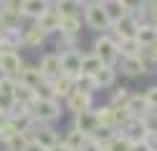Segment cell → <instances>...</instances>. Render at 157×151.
<instances>
[{
    "mask_svg": "<svg viewBox=\"0 0 157 151\" xmlns=\"http://www.w3.org/2000/svg\"><path fill=\"white\" fill-rule=\"evenodd\" d=\"M76 128H78V131H84L86 136H91L94 131L99 128V124H96V116H94V111H91V108L78 111V113H76Z\"/></svg>",
    "mask_w": 157,
    "mask_h": 151,
    "instance_id": "cell-11",
    "label": "cell"
},
{
    "mask_svg": "<svg viewBox=\"0 0 157 151\" xmlns=\"http://www.w3.org/2000/svg\"><path fill=\"white\" fill-rule=\"evenodd\" d=\"M114 25V30H117V35L119 38H134V33H137V28H140V20H137L132 13H127V15H122L117 23H112Z\"/></svg>",
    "mask_w": 157,
    "mask_h": 151,
    "instance_id": "cell-8",
    "label": "cell"
},
{
    "mask_svg": "<svg viewBox=\"0 0 157 151\" xmlns=\"http://www.w3.org/2000/svg\"><path fill=\"white\" fill-rule=\"evenodd\" d=\"M68 98V108L74 111V113H78V111H86V108H91V93H84V91H76L71 88L66 93Z\"/></svg>",
    "mask_w": 157,
    "mask_h": 151,
    "instance_id": "cell-10",
    "label": "cell"
},
{
    "mask_svg": "<svg viewBox=\"0 0 157 151\" xmlns=\"http://www.w3.org/2000/svg\"><path fill=\"white\" fill-rule=\"evenodd\" d=\"M104 63H101V58L99 56H81V73H89V76H94L96 70H99Z\"/></svg>",
    "mask_w": 157,
    "mask_h": 151,
    "instance_id": "cell-27",
    "label": "cell"
},
{
    "mask_svg": "<svg viewBox=\"0 0 157 151\" xmlns=\"http://www.w3.org/2000/svg\"><path fill=\"white\" fill-rule=\"evenodd\" d=\"M150 8H152V13H157V0H150Z\"/></svg>",
    "mask_w": 157,
    "mask_h": 151,
    "instance_id": "cell-39",
    "label": "cell"
},
{
    "mask_svg": "<svg viewBox=\"0 0 157 151\" xmlns=\"http://www.w3.org/2000/svg\"><path fill=\"white\" fill-rule=\"evenodd\" d=\"M122 3H124V5H127V10L132 13V10H140V8H142L144 0H122Z\"/></svg>",
    "mask_w": 157,
    "mask_h": 151,
    "instance_id": "cell-36",
    "label": "cell"
},
{
    "mask_svg": "<svg viewBox=\"0 0 157 151\" xmlns=\"http://www.w3.org/2000/svg\"><path fill=\"white\" fill-rule=\"evenodd\" d=\"M134 38H137V43H140L142 48H150L155 40H157V25L152 23V25H140L137 28V33H134Z\"/></svg>",
    "mask_w": 157,
    "mask_h": 151,
    "instance_id": "cell-17",
    "label": "cell"
},
{
    "mask_svg": "<svg viewBox=\"0 0 157 151\" xmlns=\"http://www.w3.org/2000/svg\"><path fill=\"white\" fill-rule=\"evenodd\" d=\"M58 73H61V58L58 56H46L43 60H41V76H43V81H51V78H56Z\"/></svg>",
    "mask_w": 157,
    "mask_h": 151,
    "instance_id": "cell-14",
    "label": "cell"
},
{
    "mask_svg": "<svg viewBox=\"0 0 157 151\" xmlns=\"http://www.w3.org/2000/svg\"><path fill=\"white\" fill-rule=\"evenodd\" d=\"M33 138L38 141V144H41V146H46V149H51L53 144H56V134H53V131L51 128H41V131H33Z\"/></svg>",
    "mask_w": 157,
    "mask_h": 151,
    "instance_id": "cell-30",
    "label": "cell"
},
{
    "mask_svg": "<svg viewBox=\"0 0 157 151\" xmlns=\"http://www.w3.org/2000/svg\"><path fill=\"white\" fill-rule=\"evenodd\" d=\"M104 10H106V18H109V23H117L122 15H127L129 10H127V5L122 3V0H104Z\"/></svg>",
    "mask_w": 157,
    "mask_h": 151,
    "instance_id": "cell-18",
    "label": "cell"
},
{
    "mask_svg": "<svg viewBox=\"0 0 157 151\" xmlns=\"http://www.w3.org/2000/svg\"><path fill=\"white\" fill-rule=\"evenodd\" d=\"M86 23H89L91 30H106L112 23H109V18H106V10L101 3H89L86 5Z\"/></svg>",
    "mask_w": 157,
    "mask_h": 151,
    "instance_id": "cell-3",
    "label": "cell"
},
{
    "mask_svg": "<svg viewBox=\"0 0 157 151\" xmlns=\"http://www.w3.org/2000/svg\"><path fill=\"white\" fill-rule=\"evenodd\" d=\"M117 45H119L122 56H140V50H142V45L137 43V38H122Z\"/></svg>",
    "mask_w": 157,
    "mask_h": 151,
    "instance_id": "cell-28",
    "label": "cell"
},
{
    "mask_svg": "<svg viewBox=\"0 0 157 151\" xmlns=\"http://www.w3.org/2000/svg\"><path fill=\"white\" fill-rule=\"evenodd\" d=\"M81 23H78L76 15H61V23H58V33L61 35H76Z\"/></svg>",
    "mask_w": 157,
    "mask_h": 151,
    "instance_id": "cell-21",
    "label": "cell"
},
{
    "mask_svg": "<svg viewBox=\"0 0 157 151\" xmlns=\"http://www.w3.org/2000/svg\"><path fill=\"white\" fill-rule=\"evenodd\" d=\"M43 40H46V33H43V30L41 28H28V30H23V35H21V43L23 45H28V48H38V45H41L43 43Z\"/></svg>",
    "mask_w": 157,
    "mask_h": 151,
    "instance_id": "cell-19",
    "label": "cell"
},
{
    "mask_svg": "<svg viewBox=\"0 0 157 151\" xmlns=\"http://www.w3.org/2000/svg\"><path fill=\"white\" fill-rule=\"evenodd\" d=\"M74 86H76V91H84V93H94V91H96L94 76H89V73H78V76H74Z\"/></svg>",
    "mask_w": 157,
    "mask_h": 151,
    "instance_id": "cell-26",
    "label": "cell"
},
{
    "mask_svg": "<svg viewBox=\"0 0 157 151\" xmlns=\"http://www.w3.org/2000/svg\"><path fill=\"white\" fill-rule=\"evenodd\" d=\"M122 73L129 78H140L147 73V63L142 60V56H124L122 58Z\"/></svg>",
    "mask_w": 157,
    "mask_h": 151,
    "instance_id": "cell-7",
    "label": "cell"
},
{
    "mask_svg": "<svg viewBox=\"0 0 157 151\" xmlns=\"http://www.w3.org/2000/svg\"><path fill=\"white\" fill-rule=\"evenodd\" d=\"M0 40H3V28H0Z\"/></svg>",
    "mask_w": 157,
    "mask_h": 151,
    "instance_id": "cell-40",
    "label": "cell"
},
{
    "mask_svg": "<svg viewBox=\"0 0 157 151\" xmlns=\"http://www.w3.org/2000/svg\"><path fill=\"white\" fill-rule=\"evenodd\" d=\"M36 20H38V28H41L43 33H56V30H58V23H61V13H58V10L46 8Z\"/></svg>",
    "mask_w": 157,
    "mask_h": 151,
    "instance_id": "cell-9",
    "label": "cell"
},
{
    "mask_svg": "<svg viewBox=\"0 0 157 151\" xmlns=\"http://www.w3.org/2000/svg\"><path fill=\"white\" fill-rule=\"evenodd\" d=\"M48 86H51L53 96H66L68 91L74 88V76H68V73H58L56 78L48 81Z\"/></svg>",
    "mask_w": 157,
    "mask_h": 151,
    "instance_id": "cell-13",
    "label": "cell"
},
{
    "mask_svg": "<svg viewBox=\"0 0 157 151\" xmlns=\"http://www.w3.org/2000/svg\"><path fill=\"white\" fill-rule=\"evenodd\" d=\"M33 121H56L58 116H61V106L56 103V98H36L33 101Z\"/></svg>",
    "mask_w": 157,
    "mask_h": 151,
    "instance_id": "cell-1",
    "label": "cell"
},
{
    "mask_svg": "<svg viewBox=\"0 0 157 151\" xmlns=\"http://www.w3.org/2000/svg\"><path fill=\"white\" fill-rule=\"evenodd\" d=\"M129 98V93H127V88H119L114 93V98H112V106H124V101Z\"/></svg>",
    "mask_w": 157,
    "mask_h": 151,
    "instance_id": "cell-33",
    "label": "cell"
},
{
    "mask_svg": "<svg viewBox=\"0 0 157 151\" xmlns=\"http://www.w3.org/2000/svg\"><path fill=\"white\" fill-rule=\"evenodd\" d=\"M18 83H23L28 88H38L43 83V76H41V68H21V73H18Z\"/></svg>",
    "mask_w": 157,
    "mask_h": 151,
    "instance_id": "cell-15",
    "label": "cell"
},
{
    "mask_svg": "<svg viewBox=\"0 0 157 151\" xmlns=\"http://www.w3.org/2000/svg\"><path fill=\"white\" fill-rule=\"evenodd\" d=\"M21 68H23V60L15 50H0V76L18 78Z\"/></svg>",
    "mask_w": 157,
    "mask_h": 151,
    "instance_id": "cell-5",
    "label": "cell"
},
{
    "mask_svg": "<svg viewBox=\"0 0 157 151\" xmlns=\"http://www.w3.org/2000/svg\"><path fill=\"white\" fill-rule=\"evenodd\" d=\"M155 25H157V13H155Z\"/></svg>",
    "mask_w": 157,
    "mask_h": 151,
    "instance_id": "cell-41",
    "label": "cell"
},
{
    "mask_svg": "<svg viewBox=\"0 0 157 151\" xmlns=\"http://www.w3.org/2000/svg\"><path fill=\"white\" fill-rule=\"evenodd\" d=\"M78 151H104V146H101L94 136H89V138H86L84 144H81V149H78Z\"/></svg>",
    "mask_w": 157,
    "mask_h": 151,
    "instance_id": "cell-32",
    "label": "cell"
},
{
    "mask_svg": "<svg viewBox=\"0 0 157 151\" xmlns=\"http://www.w3.org/2000/svg\"><path fill=\"white\" fill-rule=\"evenodd\" d=\"M25 134H21V131H15V134H10V136H8L5 141H3V144L8 146V151H23V146H25Z\"/></svg>",
    "mask_w": 157,
    "mask_h": 151,
    "instance_id": "cell-31",
    "label": "cell"
},
{
    "mask_svg": "<svg viewBox=\"0 0 157 151\" xmlns=\"http://www.w3.org/2000/svg\"><path fill=\"white\" fill-rule=\"evenodd\" d=\"M23 151H48L46 146H41L36 138H31V141H25V146H23Z\"/></svg>",
    "mask_w": 157,
    "mask_h": 151,
    "instance_id": "cell-35",
    "label": "cell"
},
{
    "mask_svg": "<svg viewBox=\"0 0 157 151\" xmlns=\"http://www.w3.org/2000/svg\"><path fill=\"white\" fill-rule=\"evenodd\" d=\"M86 138H89V136H86L84 131L74 128V131H68V136H66V141H63V144H66L68 149H71V151H78V149H81V144H84Z\"/></svg>",
    "mask_w": 157,
    "mask_h": 151,
    "instance_id": "cell-29",
    "label": "cell"
},
{
    "mask_svg": "<svg viewBox=\"0 0 157 151\" xmlns=\"http://www.w3.org/2000/svg\"><path fill=\"white\" fill-rule=\"evenodd\" d=\"M46 8H48V0H23V3H21V15L38 18Z\"/></svg>",
    "mask_w": 157,
    "mask_h": 151,
    "instance_id": "cell-20",
    "label": "cell"
},
{
    "mask_svg": "<svg viewBox=\"0 0 157 151\" xmlns=\"http://www.w3.org/2000/svg\"><path fill=\"white\" fill-rule=\"evenodd\" d=\"M150 48H152V58H155V60H157V40H155V43H152V45H150Z\"/></svg>",
    "mask_w": 157,
    "mask_h": 151,
    "instance_id": "cell-38",
    "label": "cell"
},
{
    "mask_svg": "<svg viewBox=\"0 0 157 151\" xmlns=\"http://www.w3.org/2000/svg\"><path fill=\"white\" fill-rule=\"evenodd\" d=\"M124 108H127V113H129V116L144 118L147 111H150V103L144 101V96H129V98L124 101Z\"/></svg>",
    "mask_w": 157,
    "mask_h": 151,
    "instance_id": "cell-12",
    "label": "cell"
},
{
    "mask_svg": "<svg viewBox=\"0 0 157 151\" xmlns=\"http://www.w3.org/2000/svg\"><path fill=\"white\" fill-rule=\"evenodd\" d=\"M94 116H96V124H99V126H109V128H117V124H114V106H106V108H96V111H94Z\"/></svg>",
    "mask_w": 157,
    "mask_h": 151,
    "instance_id": "cell-25",
    "label": "cell"
},
{
    "mask_svg": "<svg viewBox=\"0 0 157 151\" xmlns=\"http://www.w3.org/2000/svg\"><path fill=\"white\" fill-rule=\"evenodd\" d=\"M15 106V78L0 76V113H10Z\"/></svg>",
    "mask_w": 157,
    "mask_h": 151,
    "instance_id": "cell-2",
    "label": "cell"
},
{
    "mask_svg": "<svg viewBox=\"0 0 157 151\" xmlns=\"http://www.w3.org/2000/svg\"><path fill=\"white\" fill-rule=\"evenodd\" d=\"M48 151H71V149H68L66 144H58V141H56V144H53L51 149H48Z\"/></svg>",
    "mask_w": 157,
    "mask_h": 151,
    "instance_id": "cell-37",
    "label": "cell"
},
{
    "mask_svg": "<svg viewBox=\"0 0 157 151\" xmlns=\"http://www.w3.org/2000/svg\"><path fill=\"white\" fill-rule=\"evenodd\" d=\"M58 58H61V73H68V76H78L81 73V53H78V50L68 48Z\"/></svg>",
    "mask_w": 157,
    "mask_h": 151,
    "instance_id": "cell-6",
    "label": "cell"
},
{
    "mask_svg": "<svg viewBox=\"0 0 157 151\" xmlns=\"http://www.w3.org/2000/svg\"><path fill=\"white\" fill-rule=\"evenodd\" d=\"M104 151H132V138H127V136H112L104 144Z\"/></svg>",
    "mask_w": 157,
    "mask_h": 151,
    "instance_id": "cell-23",
    "label": "cell"
},
{
    "mask_svg": "<svg viewBox=\"0 0 157 151\" xmlns=\"http://www.w3.org/2000/svg\"><path fill=\"white\" fill-rule=\"evenodd\" d=\"M114 76H117L114 68L104 63V66L94 73V83H96V88H99V86H101V88H104V86H112V83H114Z\"/></svg>",
    "mask_w": 157,
    "mask_h": 151,
    "instance_id": "cell-22",
    "label": "cell"
},
{
    "mask_svg": "<svg viewBox=\"0 0 157 151\" xmlns=\"http://www.w3.org/2000/svg\"><path fill=\"white\" fill-rule=\"evenodd\" d=\"M124 126H127V134H124V136L132 138V141H140V138L147 136V124H144L142 118H134V116H132Z\"/></svg>",
    "mask_w": 157,
    "mask_h": 151,
    "instance_id": "cell-16",
    "label": "cell"
},
{
    "mask_svg": "<svg viewBox=\"0 0 157 151\" xmlns=\"http://www.w3.org/2000/svg\"><path fill=\"white\" fill-rule=\"evenodd\" d=\"M144 101L150 103V108H157V86H152V88L144 93Z\"/></svg>",
    "mask_w": 157,
    "mask_h": 151,
    "instance_id": "cell-34",
    "label": "cell"
},
{
    "mask_svg": "<svg viewBox=\"0 0 157 151\" xmlns=\"http://www.w3.org/2000/svg\"><path fill=\"white\" fill-rule=\"evenodd\" d=\"M15 101H18V103H23V106H31L33 101H36V91L15 81Z\"/></svg>",
    "mask_w": 157,
    "mask_h": 151,
    "instance_id": "cell-24",
    "label": "cell"
},
{
    "mask_svg": "<svg viewBox=\"0 0 157 151\" xmlns=\"http://www.w3.org/2000/svg\"><path fill=\"white\" fill-rule=\"evenodd\" d=\"M94 53L101 58V63H106V66H112L117 58H119V45H117V40H112V38H106V35H101L99 40L94 43Z\"/></svg>",
    "mask_w": 157,
    "mask_h": 151,
    "instance_id": "cell-4",
    "label": "cell"
}]
</instances>
